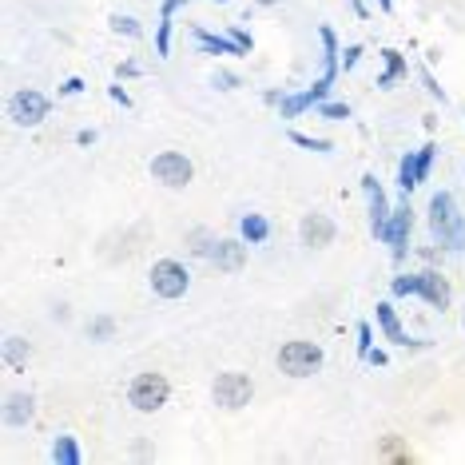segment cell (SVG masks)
<instances>
[{
    "label": "cell",
    "instance_id": "6da1fadb",
    "mask_svg": "<svg viewBox=\"0 0 465 465\" xmlns=\"http://www.w3.org/2000/svg\"><path fill=\"white\" fill-rule=\"evenodd\" d=\"M430 231L441 247L458 251L465 247V231H461V215H458V203H453L450 192H438L430 199Z\"/></svg>",
    "mask_w": 465,
    "mask_h": 465
},
{
    "label": "cell",
    "instance_id": "7a4b0ae2",
    "mask_svg": "<svg viewBox=\"0 0 465 465\" xmlns=\"http://www.w3.org/2000/svg\"><path fill=\"white\" fill-rule=\"evenodd\" d=\"M167 398H172V382H167L163 374H155V370L135 374L132 386H128V401L140 410V414H155L160 406H167Z\"/></svg>",
    "mask_w": 465,
    "mask_h": 465
},
{
    "label": "cell",
    "instance_id": "3957f363",
    "mask_svg": "<svg viewBox=\"0 0 465 465\" xmlns=\"http://www.w3.org/2000/svg\"><path fill=\"white\" fill-rule=\"evenodd\" d=\"M319 366H322V346H314V342L294 338V342H287L279 351V370L291 378H311Z\"/></svg>",
    "mask_w": 465,
    "mask_h": 465
},
{
    "label": "cell",
    "instance_id": "277c9868",
    "mask_svg": "<svg viewBox=\"0 0 465 465\" xmlns=\"http://www.w3.org/2000/svg\"><path fill=\"white\" fill-rule=\"evenodd\" d=\"M211 394L223 410H242L255 394V382H251V374H242V370H227V374L215 378V386H211Z\"/></svg>",
    "mask_w": 465,
    "mask_h": 465
},
{
    "label": "cell",
    "instance_id": "5b68a950",
    "mask_svg": "<svg viewBox=\"0 0 465 465\" xmlns=\"http://www.w3.org/2000/svg\"><path fill=\"white\" fill-rule=\"evenodd\" d=\"M187 287H192V274H187L183 262L160 259V262L152 267V291L160 294V299H183Z\"/></svg>",
    "mask_w": 465,
    "mask_h": 465
},
{
    "label": "cell",
    "instance_id": "8992f818",
    "mask_svg": "<svg viewBox=\"0 0 465 465\" xmlns=\"http://www.w3.org/2000/svg\"><path fill=\"white\" fill-rule=\"evenodd\" d=\"M152 175H155V183H163V187H187L195 179V167L179 152H160L152 160Z\"/></svg>",
    "mask_w": 465,
    "mask_h": 465
},
{
    "label": "cell",
    "instance_id": "52a82bcc",
    "mask_svg": "<svg viewBox=\"0 0 465 465\" xmlns=\"http://www.w3.org/2000/svg\"><path fill=\"white\" fill-rule=\"evenodd\" d=\"M8 115L20 124V128H36V124L48 120V96H40L36 88H25L8 100Z\"/></svg>",
    "mask_w": 465,
    "mask_h": 465
},
{
    "label": "cell",
    "instance_id": "ba28073f",
    "mask_svg": "<svg viewBox=\"0 0 465 465\" xmlns=\"http://www.w3.org/2000/svg\"><path fill=\"white\" fill-rule=\"evenodd\" d=\"M331 88H334V80H331V76H319L306 92H299V96H282V100H279L282 120H299L306 108H319V104L331 96Z\"/></svg>",
    "mask_w": 465,
    "mask_h": 465
},
{
    "label": "cell",
    "instance_id": "9c48e42d",
    "mask_svg": "<svg viewBox=\"0 0 465 465\" xmlns=\"http://www.w3.org/2000/svg\"><path fill=\"white\" fill-rule=\"evenodd\" d=\"M410 227H414V211H410V199L401 207L390 211V223L382 231V242L386 247H394V259L406 255V247H410Z\"/></svg>",
    "mask_w": 465,
    "mask_h": 465
},
{
    "label": "cell",
    "instance_id": "30bf717a",
    "mask_svg": "<svg viewBox=\"0 0 465 465\" xmlns=\"http://www.w3.org/2000/svg\"><path fill=\"white\" fill-rule=\"evenodd\" d=\"M362 192H366V199H370V231H374L378 239H382V231H386V223H390V199H386V192H382V183H378V175H362Z\"/></svg>",
    "mask_w": 465,
    "mask_h": 465
},
{
    "label": "cell",
    "instance_id": "8fae6325",
    "mask_svg": "<svg viewBox=\"0 0 465 465\" xmlns=\"http://www.w3.org/2000/svg\"><path fill=\"white\" fill-rule=\"evenodd\" d=\"M299 235H302V247H331L334 242V223H331V215H302V223H299Z\"/></svg>",
    "mask_w": 465,
    "mask_h": 465
},
{
    "label": "cell",
    "instance_id": "7c38bea8",
    "mask_svg": "<svg viewBox=\"0 0 465 465\" xmlns=\"http://www.w3.org/2000/svg\"><path fill=\"white\" fill-rule=\"evenodd\" d=\"M378 331H382L386 342H394V346H426V338H410L406 331H401L398 311L390 302H378Z\"/></svg>",
    "mask_w": 465,
    "mask_h": 465
},
{
    "label": "cell",
    "instance_id": "4fadbf2b",
    "mask_svg": "<svg viewBox=\"0 0 465 465\" xmlns=\"http://www.w3.org/2000/svg\"><path fill=\"white\" fill-rule=\"evenodd\" d=\"M211 259H215L219 271H239L247 262V239H219L211 247Z\"/></svg>",
    "mask_w": 465,
    "mask_h": 465
},
{
    "label": "cell",
    "instance_id": "5bb4252c",
    "mask_svg": "<svg viewBox=\"0 0 465 465\" xmlns=\"http://www.w3.org/2000/svg\"><path fill=\"white\" fill-rule=\"evenodd\" d=\"M418 294L430 306H438V311H446V306H450V282L441 279L438 271H421L418 274Z\"/></svg>",
    "mask_w": 465,
    "mask_h": 465
},
{
    "label": "cell",
    "instance_id": "9a60e30c",
    "mask_svg": "<svg viewBox=\"0 0 465 465\" xmlns=\"http://www.w3.org/2000/svg\"><path fill=\"white\" fill-rule=\"evenodd\" d=\"M33 414H36L33 394H8L5 398V421H8V426H28Z\"/></svg>",
    "mask_w": 465,
    "mask_h": 465
},
{
    "label": "cell",
    "instance_id": "2e32d148",
    "mask_svg": "<svg viewBox=\"0 0 465 465\" xmlns=\"http://www.w3.org/2000/svg\"><path fill=\"white\" fill-rule=\"evenodd\" d=\"M195 40L207 56H242V48L231 36H215V33H207V28H195Z\"/></svg>",
    "mask_w": 465,
    "mask_h": 465
},
{
    "label": "cell",
    "instance_id": "e0dca14e",
    "mask_svg": "<svg viewBox=\"0 0 465 465\" xmlns=\"http://www.w3.org/2000/svg\"><path fill=\"white\" fill-rule=\"evenodd\" d=\"M382 60H386V72L378 76V88H394L398 80H406V76H410V64H406V56H401L398 48H386V52H382Z\"/></svg>",
    "mask_w": 465,
    "mask_h": 465
},
{
    "label": "cell",
    "instance_id": "ac0fdd59",
    "mask_svg": "<svg viewBox=\"0 0 465 465\" xmlns=\"http://www.w3.org/2000/svg\"><path fill=\"white\" fill-rule=\"evenodd\" d=\"M239 231H242V239H247L251 247H259V242H267V235H271V223H267V219H262V215H242Z\"/></svg>",
    "mask_w": 465,
    "mask_h": 465
},
{
    "label": "cell",
    "instance_id": "d6986e66",
    "mask_svg": "<svg viewBox=\"0 0 465 465\" xmlns=\"http://www.w3.org/2000/svg\"><path fill=\"white\" fill-rule=\"evenodd\" d=\"M52 461H60V465H80V446H76V438H56L52 441Z\"/></svg>",
    "mask_w": 465,
    "mask_h": 465
},
{
    "label": "cell",
    "instance_id": "ffe728a7",
    "mask_svg": "<svg viewBox=\"0 0 465 465\" xmlns=\"http://www.w3.org/2000/svg\"><path fill=\"white\" fill-rule=\"evenodd\" d=\"M418 183H421L418 179V160H414V152H410V155H401V163H398V187L410 195Z\"/></svg>",
    "mask_w": 465,
    "mask_h": 465
},
{
    "label": "cell",
    "instance_id": "44dd1931",
    "mask_svg": "<svg viewBox=\"0 0 465 465\" xmlns=\"http://www.w3.org/2000/svg\"><path fill=\"white\" fill-rule=\"evenodd\" d=\"M25 358H28V342H25V338H5V362L8 366H20V362H25Z\"/></svg>",
    "mask_w": 465,
    "mask_h": 465
},
{
    "label": "cell",
    "instance_id": "7402d4cb",
    "mask_svg": "<svg viewBox=\"0 0 465 465\" xmlns=\"http://www.w3.org/2000/svg\"><path fill=\"white\" fill-rule=\"evenodd\" d=\"M108 25H112V33H120V36H140V33H143L140 20H135V16H120V13H115Z\"/></svg>",
    "mask_w": 465,
    "mask_h": 465
},
{
    "label": "cell",
    "instance_id": "603a6c76",
    "mask_svg": "<svg viewBox=\"0 0 465 465\" xmlns=\"http://www.w3.org/2000/svg\"><path fill=\"white\" fill-rule=\"evenodd\" d=\"M155 52H160V56L172 52V16H160V28H155Z\"/></svg>",
    "mask_w": 465,
    "mask_h": 465
},
{
    "label": "cell",
    "instance_id": "cb8c5ba5",
    "mask_svg": "<svg viewBox=\"0 0 465 465\" xmlns=\"http://www.w3.org/2000/svg\"><path fill=\"white\" fill-rule=\"evenodd\" d=\"M433 155H438V147L426 143L421 152H414V160H418V179L426 183V175H430V167H433Z\"/></svg>",
    "mask_w": 465,
    "mask_h": 465
},
{
    "label": "cell",
    "instance_id": "d4e9b609",
    "mask_svg": "<svg viewBox=\"0 0 465 465\" xmlns=\"http://www.w3.org/2000/svg\"><path fill=\"white\" fill-rule=\"evenodd\" d=\"M291 143L306 147V152H331V140H314V135H302V132H291Z\"/></svg>",
    "mask_w": 465,
    "mask_h": 465
},
{
    "label": "cell",
    "instance_id": "484cf974",
    "mask_svg": "<svg viewBox=\"0 0 465 465\" xmlns=\"http://www.w3.org/2000/svg\"><path fill=\"white\" fill-rule=\"evenodd\" d=\"M319 115L322 120H351V104H319Z\"/></svg>",
    "mask_w": 465,
    "mask_h": 465
},
{
    "label": "cell",
    "instance_id": "4316f807",
    "mask_svg": "<svg viewBox=\"0 0 465 465\" xmlns=\"http://www.w3.org/2000/svg\"><path fill=\"white\" fill-rule=\"evenodd\" d=\"M390 291H394L398 299H406V294H418V274H398Z\"/></svg>",
    "mask_w": 465,
    "mask_h": 465
},
{
    "label": "cell",
    "instance_id": "83f0119b",
    "mask_svg": "<svg viewBox=\"0 0 465 465\" xmlns=\"http://www.w3.org/2000/svg\"><path fill=\"white\" fill-rule=\"evenodd\" d=\"M374 351V331H370V322H358V358H366Z\"/></svg>",
    "mask_w": 465,
    "mask_h": 465
},
{
    "label": "cell",
    "instance_id": "f1b7e54d",
    "mask_svg": "<svg viewBox=\"0 0 465 465\" xmlns=\"http://www.w3.org/2000/svg\"><path fill=\"white\" fill-rule=\"evenodd\" d=\"M84 92V80L80 76H68L64 84H60V96H80Z\"/></svg>",
    "mask_w": 465,
    "mask_h": 465
},
{
    "label": "cell",
    "instance_id": "f546056e",
    "mask_svg": "<svg viewBox=\"0 0 465 465\" xmlns=\"http://www.w3.org/2000/svg\"><path fill=\"white\" fill-rule=\"evenodd\" d=\"M88 331H92V338H108V334L115 331V326H112V319H96V322L88 326Z\"/></svg>",
    "mask_w": 465,
    "mask_h": 465
},
{
    "label": "cell",
    "instance_id": "4dcf8cb0",
    "mask_svg": "<svg viewBox=\"0 0 465 465\" xmlns=\"http://www.w3.org/2000/svg\"><path fill=\"white\" fill-rule=\"evenodd\" d=\"M358 56H362V45H351V48H346V52H342V68H346V72H351V68L358 64Z\"/></svg>",
    "mask_w": 465,
    "mask_h": 465
},
{
    "label": "cell",
    "instance_id": "1f68e13d",
    "mask_svg": "<svg viewBox=\"0 0 465 465\" xmlns=\"http://www.w3.org/2000/svg\"><path fill=\"white\" fill-rule=\"evenodd\" d=\"M231 40H235V45L242 48V56H251V36L242 33V28H231Z\"/></svg>",
    "mask_w": 465,
    "mask_h": 465
},
{
    "label": "cell",
    "instance_id": "d6a6232c",
    "mask_svg": "<svg viewBox=\"0 0 465 465\" xmlns=\"http://www.w3.org/2000/svg\"><path fill=\"white\" fill-rule=\"evenodd\" d=\"M421 80H426V88H430V96H433V100H441V104H446V92L438 88V80H433L430 72H421Z\"/></svg>",
    "mask_w": 465,
    "mask_h": 465
},
{
    "label": "cell",
    "instance_id": "836d02e7",
    "mask_svg": "<svg viewBox=\"0 0 465 465\" xmlns=\"http://www.w3.org/2000/svg\"><path fill=\"white\" fill-rule=\"evenodd\" d=\"M183 5H192V0H163V5H160V16H175V8H183Z\"/></svg>",
    "mask_w": 465,
    "mask_h": 465
},
{
    "label": "cell",
    "instance_id": "e575fe53",
    "mask_svg": "<svg viewBox=\"0 0 465 465\" xmlns=\"http://www.w3.org/2000/svg\"><path fill=\"white\" fill-rule=\"evenodd\" d=\"M239 76H231V72H215V88H235Z\"/></svg>",
    "mask_w": 465,
    "mask_h": 465
},
{
    "label": "cell",
    "instance_id": "d590c367",
    "mask_svg": "<svg viewBox=\"0 0 465 465\" xmlns=\"http://www.w3.org/2000/svg\"><path fill=\"white\" fill-rule=\"evenodd\" d=\"M112 100H115V104H124V108H132V96L120 88V84H115V88H112Z\"/></svg>",
    "mask_w": 465,
    "mask_h": 465
},
{
    "label": "cell",
    "instance_id": "8d00e7d4",
    "mask_svg": "<svg viewBox=\"0 0 465 465\" xmlns=\"http://www.w3.org/2000/svg\"><path fill=\"white\" fill-rule=\"evenodd\" d=\"M366 362H374V366H386L390 358H386V351H370V354H366Z\"/></svg>",
    "mask_w": 465,
    "mask_h": 465
},
{
    "label": "cell",
    "instance_id": "74e56055",
    "mask_svg": "<svg viewBox=\"0 0 465 465\" xmlns=\"http://www.w3.org/2000/svg\"><path fill=\"white\" fill-rule=\"evenodd\" d=\"M115 76H140V68H135V64H120V72H115Z\"/></svg>",
    "mask_w": 465,
    "mask_h": 465
},
{
    "label": "cell",
    "instance_id": "f35d334b",
    "mask_svg": "<svg viewBox=\"0 0 465 465\" xmlns=\"http://www.w3.org/2000/svg\"><path fill=\"white\" fill-rule=\"evenodd\" d=\"M378 8H382V13H390V8H394V0H378Z\"/></svg>",
    "mask_w": 465,
    "mask_h": 465
},
{
    "label": "cell",
    "instance_id": "ab89813d",
    "mask_svg": "<svg viewBox=\"0 0 465 465\" xmlns=\"http://www.w3.org/2000/svg\"><path fill=\"white\" fill-rule=\"evenodd\" d=\"M215 5H227V0H215Z\"/></svg>",
    "mask_w": 465,
    "mask_h": 465
}]
</instances>
